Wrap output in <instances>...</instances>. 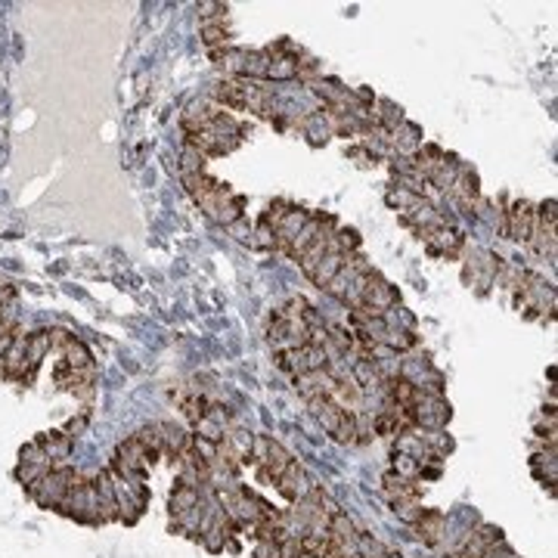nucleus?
<instances>
[{
	"mask_svg": "<svg viewBox=\"0 0 558 558\" xmlns=\"http://www.w3.org/2000/svg\"><path fill=\"white\" fill-rule=\"evenodd\" d=\"M388 344H391V348H413L416 338H413V335H391Z\"/></svg>",
	"mask_w": 558,
	"mask_h": 558,
	"instance_id": "nucleus-27",
	"label": "nucleus"
},
{
	"mask_svg": "<svg viewBox=\"0 0 558 558\" xmlns=\"http://www.w3.org/2000/svg\"><path fill=\"white\" fill-rule=\"evenodd\" d=\"M214 12H227V6H223V3H202V6H198V16H202V19L214 16Z\"/></svg>",
	"mask_w": 558,
	"mask_h": 558,
	"instance_id": "nucleus-28",
	"label": "nucleus"
},
{
	"mask_svg": "<svg viewBox=\"0 0 558 558\" xmlns=\"http://www.w3.org/2000/svg\"><path fill=\"white\" fill-rule=\"evenodd\" d=\"M276 487H279V493L285 496V500H291V502H301V500H307V493H310V477H307V471L301 468L298 462H291L289 468L282 471V475L276 477Z\"/></svg>",
	"mask_w": 558,
	"mask_h": 558,
	"instance_id": "nucleus-1",
	"label": "nucleus"
},
{
	"mask_svg": "<svg viewBox=\"0 0 558 558\" xmlns=\"http://www.w3.org/2000/svg\"><path fill=\"white\" fill-rule=\"evenodd\" d=\"M310 407H314V413H316V418H320V425L329 434H335V428L341 425V418H344V409L338 407L332 397H316V400H310Z\"/></svg>",
	"mask_w": 558,
	"mask_h": 558,
	"instance_id": "nucleus-7",
	"label": "nucleus"
},
{
	"mask_svg": "<svg viewBox=\"0 0 558 558\" xmlns=\"http://www.w3.org/2000/svg\"><path fill=\"white\" fill-rule=\"evenodd\" d=\"M506 227H509V239H518V242H530V230H534V205L530 202H515L512 211L506 214Z\"/></svg>",
	"mask_w": 558,
	"mask_h": 558,
	"instance_id": "nucleus-2",
	"label": "nucleus"
},
{
	"mask_svg": "<svg viewBox=\"0 0 558 558\" xmlns=\"http://www.w3.org/2000/svg\"><path fill=\"white\" fill-rule=\"evenodd\" d=\"M304 558H314V555H304Z\"/></svg>",
	"mask_w": 558,
	"mask_h": 558,
	"instance_id": "nucleus-31",
	"label": "nucleus"
},
{
	"mask_svg": "<svg viewBox=\"0 0 558 558\" xmlns=\"http://www.w3.org/2000/svg\"><path fill=\"white\" fill-rule=\"evenodd\" d=\"M344 257H348V255H326L323 261L316 264V270H314V276H310V279H314V282L320 285V289H326V285H329L332 279H335L338 270L344 267Z\"/></svg>",
	"mask_w": 558,
	"mask_h": 558,
	"instance_id": "nucleus-10",
	"label": "nucleus"
},
{
	"mask_svg": "<svg viewBox=\"0 0 558 558\" xmlns=\"http://www.w3.org/2000/svg\"><path fill=\"white\" fill-rule=\"evenodd\" d=\"M394 506H397L394 512H397V515H400V518H403V521H407V524H416L418 518L425 515V509L418 506L416 500H403V502H394Z\"/></svg>",
	"mask_w": 558,
	"mask_h": 558,
	"instance_id": "nucleus-21",
	"label": "nucleus"
},
{
	"mask_svg": "<svg viewBox=\"0 0 558 558\" xmlns=\"http://www.w3.org/2000/svg\"><path fill=\"white\" fill-rule=\"evenodd\" d=\"M360 418H357L354 413H344V418H341V425L335 428V441L338 443H357L360 441Z\"/></svg>",
	"mask_w": 558,
	"mask_h": 558,
	"instance_id": "nucleus-14",
	"label": "nucleus"
},
{
	"mask_svg": "<svg viewBox=\"0 0 558 558\" xmlns=\"http://www.w3.org/2000/svg\"><path fill=\"white\" fill-rule=\"evenodd\" d=\"M35 443L44 450L46 459H50V468H53V465H62V459H69V453H71V437L62 434V431H50V434H41Z\"/></svg>",
	"mask_w": 558,
	"mask_h": 558,
	"instance_id": "nucleus-4",
	"label": "nucleus"
},
{
	"mask_svg": "<svg viewBox=\"0 0 558 558\" xmlns=\"http://www.w3.org/2000/svg\"><path fill=\"white\" fill-rule=\"evenodd\" d=\"M267 78H273V81H289V78H298V56H273V59H270Z\"/></svg>",
	"mask_w": 558,
	"mask_h": 558,
	"instance_id": "nucleus-13",
	"label": "nucleus"
},
{
	"mask_svg": "<svg viewBox=\"0 0 558 558\" xmlns=\"http://www.w3.org/2000/svg\"><path fill=\"white\" fill-rule=\"evenodd\" d=\"M307 221H310L307 211H301V208H289V211H285L282 221H279L276 227H273V236H276V245H279V248H285V245H289L291 239L298 236V232L307 227Z\"/></svg>",
	"mask_w": 558,
	"mask_h": 558,
	"instance_id": "nucleus-3",
	"label": "nucleus"
},
{
	"mask_svg": "<svg viewBox=\"0 0 558 558\" xmlns=\"http://www.w3.org/2000/svg\"><path fill=\"white\" fill-rule=\"evenodd\" d=\"M255 558H279V543L276 540H257Z\"/></svg>",
	"mask_w": 558,
	"mask_h": 558,
	"instance_id": "nucleus-24",
	"label": "nucleus"
},
{
	"mask_svg": "<svg viewBox=\"0 0 558 558\" xmlns=\"http://www.w3.org/2000/svg\"><path fill=\"white\" fill-rule=\"evenodd\" d=\"M84 428H87V416H78V418H71V422H69V431H65V434L75 437V434H81Z\"/></svg>",
	"mask_w": 558,
	"mask_h": 558,
	"instance_id": "nucleus-26",
	"label": "nucleus"
},
{
	"mask_svg": "<svg viewBox=\"0 0 558 558\" xmlns=\"http://www.w3.org/2000/svg\"><path fill=\"white\" fill-rule=\"evenodd\" d=\"M196 428H198V437L202 441H211V443H221L223 437H227V431H223V425L217 422V418H211L208 413H205L202 418L196 422Z\"/></svg>",
	"mask_w": 558,
	"mask_h": 558,
	"instance_id": "nucleus-15",
	"label": "nucleus"
},
{
	"mask_svg": "<svg viewBox=\"0 0 558 558\" xmlns=\"http://www.w3.org/2000/svg\"><path fill=\"white\" fill-rule=\"evenodd\" d=\"M400 121H403V112H400V109H394L391 103H384V112H382V124H384V128L394 130Z\"/></svg>",
	"mask_w": 558,
	"mask_h": 558,
	"instance_id": "nucleus-23",
	"label": "nucleus"
},
{
	"mask_svg": "<svg viewBox=\"0 0 558 558\" xmlns=\"http://www.w3.org/2000/svg\"><path fill=\"white\" fill-rule=\"evenodd\" d=\"M214 96L221 105L227 109H248V93H245L242 78H230V81H221L214 87Z\"/></svg>",
	"mask_w": 558,
	"mask_h": 558,
	"instance_id": "nucleus-5",
	"label": "nucleus"
},
{
	"mask_svg": "<svg viewBox=\"0 0 558 558\" xmlns=\"http://www.w3.org/2000/svg\"><path fill=\"white\" fill-rule=\"evenodd\" d=\"M335 242H338V251H354L360 248V236H357V230H338L335 232Z\"/></svg>",
	"mask_w": 558,
	"mask_h": 558,
	"instance_id": "nucleus-22",
	"label": "nucleus"
},
{
	"mask_svg": "<svg viewBox=\"0 0 558 558\" xmlns=\"http://www.w3.org/2000/svg\"><path fill=\"white\" fill-rule=\"evenodd\" d=\"M418 468H422V465L416 462V456L400 453V456L394 459V475H400L403 481H407V477H416V475H418Z\"/></svg>",
	"mask_w": 558,
	"mask_h": 558,
	"instance_id": "nucleus-20",
	"label": "nucleus"
},
{
	"mask_svg": "<svg viewBox=\"0 0 558 558\" xmlns=\"http://www.w3.org/2000/svg\"><path fill=\"white\" fill-rule=\"evenodd\" d=\"M71 338H75V335H71V332H65V329H50V348H59V350H62L65 344L71 341Z\"/></svg>",
	"mask_w": 558,
	"mask_h": 558,
	"instance_id": "nucleus-25",
	"label": "nucleus"
},
{
	"mask_svg": "<svg viewBox=\"0 0 558 558\" xmlns=\"http://www.w3.org/2000/svg\"><path fill=\"white\" fill-rule=\"evenodd\" d=\"M198 506V490L196 487H183V484H177V490L171 493V512H174L177 518L186 515L189 509Z\"/></svg>",
	"mask_w": 558,
	"mask_h": 558,
	"instance_id": "nucleus-11",
	"label": "nucleus"
},
{
	"mask_svg": "<svg viewBox=\"0 0 558 558\" xmlns=\"http://www.w3.org/2000/svg\"><path fill=\"white\" fill-rule=\"evenodd\" d=\"M180 168H183V177H189V174H202V168H205V155L198 149H192V146H186L183 149V158H180Z\"/></svg>",
	"mask_w": 558,
	"mask_h": 558,
	"instance_id": "nucleus-18",
	"label": "nucleus"
},
{
	"mask_svg": "<svg viewBox=\"0 0 558 558\" xmlns=\"http://www.w3.org/2000/svg\"><path fill=\"white\" fill-rule=\"evenodd\" d=\"M46 350H50V332H35V335H28V341H25V360H28L31 369L41 366Z\"/></svg>",
	"mask_w": 558,
	"mask_h": 558,
	"instance_id": "nucleus-9",
	"label": "nucleus"
},
{
	"mask_svg": "<svg viewBox=\"0 0 558 558\" xmlns=\"http://www.w3.org/2000/svg\"><path fill=\"white\" fill-rule=\"evenodd\" d=\"M261 465H264V468H267L273 477H279V475H282V471L291 465V456L285 453L282 443L267 441V453H264V462H261Z\"/></svg>",
	"mask_w": 558,
	"mask_h": 558,
	"instance_id": "nucleus-8",
	"label": "nucleus"
},
{
	"mask_svg": "<svg viewBox=\"0 0 558 558\" xmlns=\"http://www.w3.org/2000/svg\"><path fill=\"white\" fill-rule=\"evenodd\" d=\"M354 276L357 273L348 267V264H344V267L335 273V279L326 285V291H329V295H335V298H344V295H348V289H350V282H354Z\"/></svg>",
	"mask_w": 558,
	"mask_h": 558,
	"instance_id": "nucleus-16",
	"label": "nucleus"
},
{
	"mask_svg": "<svg viewBox=\"0 0 558 558\" xmlns=\"http://www.w3.org/2000/svg\"><path fill=\"white\" fill-rule=\"evenodd\" d=\"M384 558H400V555H384Z\"/></svg>",
	"mask_w": 558,
	"mask_h": 558,
	"instance_id": "nucleus-30",
	"label": "nucleus"
},
{
	"mask_svg": "<svg viewBox=\"0 0 558 558\" xmlns=\"http://www.w3.org/2000/svg\"><path fill=\"white\" fill-rule=\"evenodd\" d=\"M12 348V335H0V375H3V363H6V350Z\"/></svg>",
	"mask_w": 558,
	"mask_h": 558,
	"instance_id": "nucleus-29",
	"label": "nucleus"
},
{
	"mask_svg": "<svg viewBox=\"0 0 558 558\" xmlns=\"http://www.w3.org/2000/svg\"><path fill=\"white\" fill-rule=\"evenodd\" d=\"M62 363H69L71 369H87V366H93L90 350L84 348V344L78 341V338H71V341L62 348Z\"/></svg>",
	"mask_w": 558,
	"mask_h": 558,
	"instance_id": "nucleus-12",
	"label": "nucleus"
},
{
	"mask_svg": "<svg viewBox=\"0 0 558 558\" xmlns=\"http://www.w3.org/2000/svg\"><path fill=\"white\" fill-rule=\"evenodd\" d=\"M416 530H418V536H422L428 546H437L441 536H443V530H447V518H443L441 512H434V509H425V515L416 521Z\"/></svg>",
	"mask_w": 558,
	"mask_h": 558,
	"instance_id": "nucleus-6",
	"label": "nucleus"
},
{
	"mask_svg": "<svg viewBox=\"0 0 558 558\" xmlns=\"http://www.w3.org/2000/svg\"><path fill=\"white\" fill-rule=\"evenodd\" d=\"M202 41H205V46L217 50L221 44L230 41V35H227V28H223L221 22H205V25H202Z\"/></svg>",
	"mask_w": 558,
	"mask_h": 558,
	"instance_id": "nucleus-17",
	"label": "nucleus"
},
{
	"mask_svg": "<svg viewBox=\"0 0 558 558\" xmlns=\"http://www.w3.org/2000/svg\"><path fill=\"white\" fill-rule=\"evenodd\" d=\"M46 471H50V465H37V462H22V465H19V468H16V477H19V481L25 484V487H28V484H35L37 477H44Z\"/></svg>",
	"mask_w": 558,
	"mask_h": 558,
	"instance_id": "nucleus-19",
	"label": "nucleus"
}]
</instances>
